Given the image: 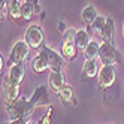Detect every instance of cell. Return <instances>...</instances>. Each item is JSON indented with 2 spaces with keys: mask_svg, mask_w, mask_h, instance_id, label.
<instances>
[{
  "mask_svg": "<svg viewBox=\"0 0 124 124\" xmlns=\"http://www.w3.org/2000/svg\"><path fill=\"white\" fill-rule=\"evenodd\" d=\"M8 115H9L11 121H25L29 123V120L31 118V115L34 112V105L30 102V99H24L20 97L14 105L6 106Z\"/></svg>",
  "mask_w": 124,
  "mask_h": 124,
  "instance_id": "cell-1",
  "label": "cell"
},
{
  "mask_svg": "<svg viewBox=\"0 0 124 124\" xmlns=\"http://www.w3.org/2000/svg\"><path fill=\"white\" fill-rule=\"evenodd\" d=\"M24 40L31 49H39V48L42 49L43 43H45V33H43V30L39 24H31L25 30Z\"/></svg>",
  "mask_w": 124,
  "mask_h": 124,
  "instance_id": "cell-2",
  "label": "cell"
},
{
  "mask_svg": "<svg viewBox=\"0 0 124 124\" xmlns=\"http://www.w3.org/2000/svg\"><path fill=\"white\" fill-rule=\"evenodd\" d=\"M75 39H76V31L73 29H69L64 33L63 42H61V55L69 61H72L76 57L78 46H76V40Z\"/></svg>",
  "mask_w": 124,
  "mask_h": 124,
  "instance_id": "cell-3",
  "label": "cell"
},
{
  "mask_svg": "<svg viewBox=\"0 0 124 124\" xmlns=\"http://www.w3.org/2000/svg\"><path fill=\"white\" fill-rule=\"evenodd\" d=\"M29 52H30V46L25 43V40H20L16 42L15 45L12 46L11 52H9V58H8V64L14 66V64H20L24 63L29 57Z\"/></svg>",
  "mask_w": 124,
  "mask_h": 124,
  "instance_id": "cell-4",
  "label": "cell"
},
{
  "mask_svg": "<svg viewBox=\"0 0 124 124\" xmlns=\"http://www.w3.org/2000/svg\"><path fill=\"white\" fill-rule=\"evenodd\" d=\"M21 96V85L12 82L9 76L5 78L3 81V100H5V106H11L14 105Z\"/></svg>",
  "mask_w": 124,
  "mask_h": 124,
  "instance_id": "cell-5",
  "label": "cell"
},
{
  "mask_svg": "<svg viewBox=\"0 0 124 124\" xmlns=\"http://www.w3.org/2000/svg\"><path fill=\"white\" fill-rule=\"evenodd\" d=\"M100 61L103 66H117L120 61H121V57L118 54V51L115 49L114 45L111 43H102L100 45Z\"/></svg>",
  "mask_w": 124,
  "mask_h": 124,
  "instance_id": "cell-6",
  "label": "cell"
},
{
  "mask_svg": "<svg viewBox=\"0 0 124 124\" xmlns=\"http://www.w3.org/2000/svg\"><path fill=\"white\" fill-rule=\"evenodd\" d=\"M99 87L102 90H106L115 84V79H117V70L115 66H102L100 72H99Z\"/></svg>",
  "mask_w": 124,
  "mask_h": 124,
  "instance_id": "cell-7",
  "label": "cell"
},
{
  "mask_svg": "<svg viewBox=\"0 0 124 124\" xmlns=\"http://www.w3.org/2000/svg\"><path fill=\"white\" fill-rule=\"evenodd\" d=\"M31 67L36 73H45L49 70V57H48V46H43L39 54L33 58Z\"/></svg>",
  "mask_w": 124,
  "mask_h": 124,
  "instance_id": "cell-8",
  "label": "cell"
},
{
  "mask_svg": "<svg viewBox=\"0 0 124 124\" xmlns=\"http://www.w3.org/2000/svg\"><path fill=\"white\" fill-rule=\"evenodd\" d=\"M40 11V6L38 0H23L21 2V18L25 21H30L33 15Z\"/></svg>",
  "mask_w": 124,
  "mask_h": 124,
  "instance_id": "cell-9",
  "label": "cell"
},
{
  "mask_svg": "<svg viewBox=\"0 0 124 124\" xmlns=\"http://www.w3.org/2000/svg\"><path fill=\"white\" fill-rule=\"evenodd\" d=\"M30 102L34 105V108L38 106H46L49 105V97H48V88L45 85L38 87L33 91V94L30 96Z\"/></svg>",
  "mask_w": 124,
  "mask_h": 124,
  "instance_id": "cell-10",
  "label": "cell"
},
{
  "mask_svg": "<svg viewBox=\"0 0 124 124\" xmlns=\"http://www.w3.org/2000/svg\"><path fill=\"white\" fill-rule=\"evenodd\" d=\"M48 57H49V70L51 72H63V69L66 66L64 57L51 48H48Z\"/></svg>",
  "mask_w": 124,
  "mask_h": 124,
  "instance_id": "cell-11",
  "label": "cell"
},
{
  "mask_svg": "<svg viewBox=\"0 0 124 124\" xmlns=\"http://www.w3.org/2000/svg\"><path fill=\"white\" fill-rule=\"evenodd\" d=\"M48 84L51 87V90L57 94L61 88L66 85V75H64V72H49Z\"/></svg>",
  "mask_w": 124,
  "mask_h": 124,
  "instance_id": "cell-12",
  "label": "cell"
},
{
  "mask_svg": "<svg viewBox=\"0 0 124 124\" xmlns=\"http://www.w3.org/2000/svg\"><path fill=\"white\" fill-rule=\"evenodd\" d=\"M24 75H25V66H24V63H20V64H14V66H11V69H9V79L12 82H15V84H20L21 85V82H23V79H24Z\"/></svg>",
  "mask_w": 124,
  "mask_h": 124,
  "instance_id": "cell-13",
  "label": "cell"
},
{
  "mask_svg": "<svg viewBox=\"0 0 124 124\" xmlns=\"http://www.w3.org/2000/svg\"><path fill=\"white\" fill-rule=\"evenodd\" d=\"M105 43H111L114 45V38H115V21L112 18H106V24H105V29H103V33L102 36Z\"/></svg>",
  "mask_w": 124,
  "mask_h": 124,
  "instance_id": "cell-14",
  "label": "cell"
},
{
  "mask_svg": "<svg viewBox=\"0 0 124 124\" xmlns=\"http://www.w3.org/2000/svg\"><path fill=\"white\" fill-rule=\"evenodd\" d=\"M57 96L60 97V100L63 102V105L64 106H72V105H75L76 102H75V94H73V90H72V87L70 85H64L61 90L57 93Z\"/></svg>",
  "mask_w": 124,
  "mask_h": 124,
  "instance_id": "cell-15",
  "label": "cell"
},
{
  "mask_svg": "<svg viewBox=\"0 0 124 124\" xmlns=\"http://www.w3.org/2000/svg\"><path fill=\"white\" fill-rule=\"evenodd\" d=\"M99 72H100V70H99V61H97V60H85L84 67H82L84 78L91 79V78L99 75Z\"/></svg>",
  "mask_w": 124,
  "mask_h": 124,
  "instance_id": "cell-16",
  "label": "cell"
},
{
  "mask_svg": "<svg viewBox=\"0 0 124 124\" xmlns=\"http://www.w3.org/2000/svg\"><path fill=\"white\" fill-rule=\"evenodd\" d=\"M84 57L85 60H97L100 57V45L96 40H91L84 51Z\"/></svg>",
  "mask_w": 124,
  "mask_h": 124,
  "instance_id": "cell-17",
  "label": "cell"
},
{
  "mask_svg": "<svg viewBox=\"0 0 124 124\" xmlns=\"http://www.w3.org/2000/svg\"><path fill=\"white\" fill-rule=\"evenodd\" d=\"M81 16H82L84 24H85V25H88V27H91L93 23L96 21V18H97L99 15H97V12H96V9H94L93 6H85L84 9H82Z\"/></svg>",
  "mask_w": 124,
  "mask_h": 124,
  "instance_id": "cell-18",
  "label": "cell"
},
{
  "mask_svg": "<svg viewBox=\"0 0 124 124\" xmlns=\"http://www.w3.org/2000/svg\"><path fill=\"white\" fill-rule=\"evenodd\" d=\"M76 46L78 49H81V51H85V48L88 46V43H90V34H88V31L85 30H78L76 31Z\"/></svg>",
  "mask_w": 124,
  "mask_h": 124,
  "instance_id": "cell-19",
  "label": "cell"
},
{
  "mask_svg": "<svg viewBox=\"0 0 124 124\" xmlns=\"http://www.w3.org/2000/svg\"><path fill=\"white\" fill-rule=\"evenodd\" d=\"M8 12H9V16H12V20H18L21 16V2L20 0H9Z\"/></svg>",
  "mask_w": 124,
  "mask_h": 124,
  "instance_id": "cell-20",
  "label": "cell"
},
{
  "mask_svg": "<svg viewBox=\"0 0 124 124\" xmlns=\"http://www.w3.org/2000/svg\"><path fill=\"white\" fill-rule=\"evenodd\" d=\"M105 24H106V18L102 15H99L96 18V21L93 23L91 25V30L94 34H97V36H102V33H103V29H105Z\"/></svg>",
  "mask_w": 124,
  "mask_h": 124,
  "instance_id": "cell-21",
  "label": "cell"
},
{
  "mask_svg": "<svg viewBox=\"0 0 124 124\" xmlns=\"http://www.w3.org/2000/svg\"><path fill=\"white\" fill-rule=\"evenodd\" d=\"M38 124H52V106H48L46 114L39 120Z\"/></svg>",
  "mask_w": 124,
  "mask_h": 124,
  "instance_id": "cell-22",
  "label": "cell"
},
{
  "mask_svg": "<svg viewBox=\"0 0 124 124\" xmlns=\"http://www.w3.org/2000/svg\"><path fill=\"white\" fill-rule=\"evenodd\" d=\"M6 124H34V123H25V121H9Z\"/></svg>",
  "mask_w": 124,
  "mask_h": 124,
  "instance_id": "cell-23",
  "label": "cell"
},
{
  "mask_svg": "<svg viewBox=\"0 0 124 124\" xmlns=\"http://www.w3.org/2000/svg\"><path fill=\"white\" fill-rule=\"evenodd\" d=\"M3 69H5V61H3V57L0 55V70L3 72Z\"/></svg>",
  "mask_w": 124,
  "mask_h": 124,
  "instance_id": "cell-24",
  "label": "cell"
},
{
  "mask_svg": "<svg viewBox=\"0 0 124 124\" xmlns=\"http://www.w3.org/2000/svg\"><path fill=\"white\" fill-rule=\"evenodd\" d=\"M123 36H124V25H123Z\"/></svg>",
  "mask_w": 124,
  "mask_h": 124,
  "instance_id": "cell-25",
  "label": "cell"
}]
</instances>
